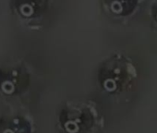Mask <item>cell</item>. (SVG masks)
I'll list each match as a JSON object with an SVG mask.
<instances>
[{
	"label": "cell",
	"instance_id": "2",
	"mask_svg": "<svg viewBox=\"0 0 157 133\" xmlns=\"http://www.w3.org/2000/svg\"><path fill=\"white\" fill-rule=\"evenodd\" d=\"M29 126L23 116L12 110L0 116V133H28Z\"/></svg>",
	"mask_w": 157,
	"mask_h": 133
},
{
	"label": "cell",
	"instance_id": "1",
	"mask_svg": "<svg viewBox=\"0 0 157 133\" xmlns=\"http://www.w3.org/2000/svg\"><path fill=\"white\" fill-rule=\"evenodd\" d=\"M24 79L23 66L16 60L0 65V93L6 97L16 98L22 90Z\"/></svg>",
	"mask_w": 157,
	"mask_h": 133
}]
</instances>
